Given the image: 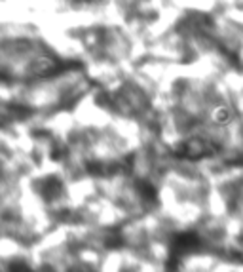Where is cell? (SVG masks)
Wrapping results in <instances>:
<instances>
[{
    "instance_id": "1",
    "label": "cell",
    "mask_w": 243,
    "mask_h": 272,
    "mask_svg": "<svg viewBox=\"0 0 243 272\" xmlns=\"http://www.w3.org/2000/svg\"><path fill=\"white\" fill-rule=\"evenodd\" d=\"M199 246H201V240H199V236L196 232H182V234H177V236L173 238V242H171L169 259L180 263V259H182L186 253L198 250Z\"/></svg>"
},
{
    "instance_id": "2",
    "label": "cell",
    "mask_w": 243,
    "mask_h": 272,
    "mask_svg": "<svg viewBox=\"0 0 243 272\" xmlns=\"http://www.w3.org/2000/svg\"><path fill=\"white\" fill-rule=\"evenodd\" d=\"M209 153H211L209 145L199 141V139H190V141H186V143L177 147L178 156H186V158H201V156H205Z\"/></svg>"
},
{
    "instance_id": "4",
    "label": "cell",
    "mask_w": 243,
    "mask_h": 272,
    "mask_svg": "<svg viewBox=\"0 0 243 272\" xmlns=\"http://www.w3.org/2000/svg\"><path fill=\"white\" fill-rule=\"evenodd\" d=\"M215 120H217V122H221V124H224V122H228V120H230V113H228L226 109H219V111L215 113Z\"/></svg>"
},
{
    "instance_id": "3",
    "label": "cell",
    "mask_w": 243,
    "mask_h": 272,
    "mask_svg": "<svg viewBox=\"0 0 243 272\" xmlns=\"http://www.w3.org/2000/svg\"><path fill=\"white\" fill-rule=\"evenodd\" d=\"M8 272H32V271H31L23 261H14V263L10 265Z\"/></svg>"
}]
</instances>
